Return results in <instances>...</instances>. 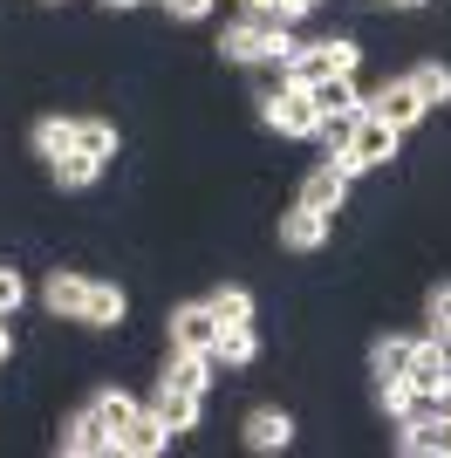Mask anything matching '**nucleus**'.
<instances>
[{"instance_id": "6e6552de", "label": "nucleus", "mask_w": 451, "mask_h": 458, "mask_svg": "<svg viewBox=\"0 0 451 458\" xmlns=\"http://www.w3.org/2000/svg\"><path fill=\"white\" fill-rule=\"evenodd\" d=\"M171 445V424L157 418V411H137L131 424H123V438H116V458H157Z\"/></svg>"}, {"instance_id": "412c9836", "label": "nucleus", "mask_w": 451, "mask_h": 458, "mask_svg": "<svg viewBox=\"0 0 451 458\" xmlns=\"http://www.w3.org/2000/svg\"><path fill=\"white\" fill-rule=\"evenodd\" d=\"M206 301H212V315H219V322H253V294H246L240 281H219Z\"/></svg>"}, {"instance_id": "9b49d317", "label": "nucleus", "mask_w": 451, "mask_h": 458, "mask_svg": "<svg viewBox=\"0 0 451 458\" xmlns=\"http://www.w3.org/2000/svg\"><path fill=\"white\" fill-rule=\"evenodd\" d=\"M240 438H246V452H287V445H294V418L267 403V411H253V418H246Z\"/></svg>"}, {"instance_id": "6ab92c4d", "label": "nucleus", "mask_w": 451, "mask_h": 458, "mask_svg": "<svg viewBox=\"0 0 451 458\" xmlns=\"http://www.w3.org/2000/svg\"><path fill=\"white\" fill-rule=\"evenodd\" d=\"M404 82H411V89L424 96V110H438V103H451V69H445V62H417V69H411V76H404Z\"/></svg>"}, {"instance_id": "20e7f679", "label": "nucleus", "mask_w": 451, "mask_h": 458, "mask_svg": "<svg viewBox=\"0 0 451 458\" xmlns=\"http://www.w3.org/2000/svg\"><path fill=\"white\" fill-rule=\"evenodd\" d=\"M219 315H212V301H185L171 308V349H199V356H212L219 363Z\"/></svg>"}, {"instance_id": "7c9ffc66", "label": "nucleus", "mask_w": 451, "mask_h": 458, "mask_svg": "<svg viewBox=\"0 0 451 458\" xmlns=\"http://www.w3.org/2000/svg\"><path fill=\"white\" fill-rule=\"evenodd\" d=\"M103 7H137V0H103Z\"/></svg>"}, {"instance_id": "c85d7f7f", "label": "nucleus", "mask_w": 451, "mask_h": 458, "mask_svg": "<svg viewBox=\"0 0 451 458\" xmlns=\"http://www.w3.org/2000/svg\"><path fill=\"white\" fill-rule=\"evenodd\" d=\"M274 7H281L287 21H301V14H308V7H315V0H274Z\"/></svg>"}, {"instance_id": "39448f33", "label": "nucleus", "mask_w": 451, "mask_h": 458, "mask_svg": "<svg viewBox=\"0 0 451 458\" xmlns=\"http://www.w3.org/2000/svg\"><path fill=\"white\" fill-rule=\"evenodd\" d=\"M362 110H370V116H383V123H390V131L404 137V131L417 123V116H424V96H417L411 82H383L376 96H362Z\"/></svg>"}, {"instance_id": "f257e3e1", "label": "nucleus", "mask_w": 451, "mask_h": 458, "mask_svg": "<svg viewBox=\"0 0 451 458\" xmlns=\"http://www.w3.org/2000/svg\"><path fill=\"white\" fill-rule=\"evenodd\" d=\"M287 28H294V21H287L281 7L267 0V7H246V14L226 28L219 48H226V62H246V69H260V62H287V55H294Z\"/></svg>"}, {"instance_id": "9d476101", "label": "nucleus", "mask_w": 451, "mask_h": 458, "mask_svg": "<svg viewBox=\"0 0 451 458\" xmlns=\"http://www.w3.org/2000/svg\"><path fill=\"white\" fill-rule=\"evenodd\" d=\"M411 390H424V397H451V363L445 349H438V335H424L411 356Z\"/></svg>"}, {"instance_id": "0eeeda50", "label": "nucleus", "mask_w": 451, "mask_h": 458, "mask_svg": "<svg viewBox=\"0 0 451 458\" xmlns=\"http://www.w3.org/2000/svg\"><path fill=\"white\" fill-rule=\"evenodd\" d=\"M342 151L356 157L362 172H370V165H390V157H396V131L383 123V116H370V110H362V116H356V137H349Z\"/></svg>"}, {"instance_id": "2f4dec72", "label": "nucleus", "mask_w": 451, "mask_h": 458, "mask_svg": "<svg viewBox=\"0 0 451 458\" xmlns=\"http://www.w3.org/2000/svg\"><path fill=\"white\" fill-rule=\"evenodd\" d=\"M390 7H417V0H390Z\"/></svg>"}, {"instance_id": "5701e85b", "label": "nucleus", "mask_w": 451, "mask_h": 458, "mask_svg": "<svg viewBox=\"0 0 451 458\" xmlns=\"http://www.w3.org/2000/svg\"><path fill=\"white\" fill-rule=\"evenodd\" d=\"M89 411H96L103 424H110L116 438H123V424H131L137 411H144V403H137V397H123V390H103V397H89Z\"/></svg>"}, {"instance_id": "ddd939ff", "label": "nucleus", "mask_w": 451, "mask_h": 458, "mask_svg": "<svg viewBox=\"0 0 451 458\" xmlns=\"http://www.w3.org/2000/svg\"><path fill=\"white\" fill-rule=\"evenodd\" d=\"M308 96H315V110H321V116H349V110H362L356 76H321V82H308Z\"/></svg>"}, {"instance_id": "423d86ee", "label": "nucleus", "mask_w": 451, "mask_h": 458, "mask_svg": "<svg viewBox=\"0 0 451 458\" xmlns=\"http://www.w3.org/2000/svg\"><path fill=\"white\" fill-rule=\"evenodd\" d=\"M62 452H75V458H116V431L82 403V411L69 418V431H62Z\"/></svg>"}, {"instance_id": "393cba45", "label": "nucleus", "mask_w": 451, "mask_h": 458, "mask_svg": "<svg viewBox=\"0 0 451 458\" xmlns=\"http://www.w3.org/2000/svg\"><path fill=\"white\" fill-rule=\"evenodd\" d=\"M356 116H362V110H349V116H321V137H328V151H342V144L356 137Z\"/></svg>"}, {"instance_id": "a878e982", "label": "nucleus", "mask_w": 451, "mask_h": 458, "mask_svg": "<svg viewBox=\"0 0 451 458\" xmlns=\"http://www.w3.org/2000/svg\"><path fill=\"white\" fill-rule=\"evenodd\" d=\"M21 301H28V281H21L14 267H0V315H14Z\"/></svg>"}, {"instance_id": "aec40b11", "label": "nucleus", "mask_w": 451, "mask_h": 458, "mask_svg": "<svg viewBox=\"0 0 451 458\" xmlns=\"http://www.w3.org/2000/svg\"><path fill=\"white\" fill-rule=\"evenodd\" d=\"M75 151H89V157H103V165H110V157H116V123L82 116V123H75Z\"/></svg>"}, {"instance_id": "7ed1b4c3", "label": "nucleus", "mask_w": 451, "mask_h": 458, "mask_svg": "<svg viewBox=\"0 0 451 458\" xmlns=\"http://www.w3.org/2000/svg\"><path fill=\"white\" fill-rule=\"evenodd\" d=\"M260 116L281 137H321V110H315V96L301 89V82H281L274 96H260Z\"/></svg>"}, {"instance_id": "b1692460", "label": "nucleus", "mask_w": 451, "mask_h": 458, "mask_svg": "<svg viewBox=\"0 0 451 458\" xmlns=\"http://www.w3.org/2000/svg\"><path fill=\"white\" fill-rule=\"evenodd\" d=\"M48 172H55L69 191H82V185H96V178H103V157H89V151H69L62 165H48Z\"/></svg>"}, {"instance_id": "2eb2a0df", "label": "nucleus", "mask_w": 451, "mask_h": 458, "mask_svg": "<svg viewBox=\"0 0 451 458\" xmlns=\"http://www.w3.org/2000/svg\"><path fill=\"white\" fill-rule=\"evenodd\" d=\"M165 383H171V390H199V397H206V383H212V356H199V349H171Z\"/></svg>"}, {"instance_id": "a211bd4d", "label": "nucleus", "mask_w": 451, "mask_h": 458, "mask_svg": "<svg viewBox=\"0 0 451 458\" xmlns=\"http://www.w3.org/2000/svg\"><path fill=\"white\" fill-rule=\"evenodd\" d=\"M35 151L48 157V165H62V157L75 151V116H41L35 123Z\"/></svg>"}, {"instance_id": "4be33fe9", "label": "nucleus", "mask_w": 451, "mask_h": 458, "mask_svg": "<svg viewBox=\"0 0 451 458\" xmlns=\"http://www.w3.org/2000/svg\"><path fill=\"white\" fill-rule=\"evenodd\" d=\"M253 349H260V335H253V322H226L219 328V363H253Z\"/></svg>"}, {"instance_id": "f3484780", "label": "nucleus", "mask_w": 451, "mask_h": 458, "mask_svg": "<svg viewBox=\"0 0 451 458\" xmlns=\"http://www.w3.org/2000/svg\"><path fill=\"white\" fill-rule=\"evenodd\" d=\"M123 322V287L89 281V301H82V328H116Z\"/></svg>"}, {"instance_id": "1a4fd4ad", "label": "nucleus", "mask_w": 451, "mask_h": 458, "mask_svg": "<svg viewBox=\"0 0 451 458\" xmlns=\"http://www.w3.org/2000/svg\"><path fill=\"white\" fill-rule=\"evenodd\" d=\"M321 240H328V212H315V206L294 199V212H281V247L287 253H315Z\"/></svg>"}, {"instance_id": "dca6fc26", "label": "nucleus", "mask_w": 451, "mask_h": 458, "mask_svg": "<svg viewBox=\"0 0 451 458\" xmlns=\"http://www.w3.org/2000/svg\"><path fill=\"white\" fill-rule=\"evenodd\" d=\"M82 301H89V281H82V274H69V267L48 274V308H55L62 322H82Z\"/></svg>"}, {"instance_id": "bb28decb", "label": "nucleus", "mask_w": 451, "mask_h": 458, "mask_svg": "<svg viewBox=\"0 0 451 458\" xmlns=\"http://www.w3.org/2000/svg\"><path fill=\"white\" fill-rule=\"evenodd\" d=\"M445 328H451V281L431 287V335H445Z\"/></svg>"}, {"instance_id": "c756f323", "label": "nucleus", "mask_w": 451, "mask_h": 458, "mask_svg": "<svg viewBox=\"0 0 451 458\" xmlns=\"http://www.w3.org/2000/svg\"><path fill=\"white\" fill-rule=\"evenodd\" d=\"M7 349H14V335H7V315H0V363H7Z\"/></svg>"}, {"instance_id": "4468645a", "label": "nucleus", "mask_w": 451, "mask_h": 458, "mask_svg": "<svg viewBox=\"0 0 451 458\" xmlns=\"http://www.w3.org/2000/svg\"><path fill=\"white\" fill-rule=\"evenodd\" d=\"M150 411L171 424V438H178V431H199V390H171V383H157V403H150Z\"/></svg>"}, {"instance_id": "cd10ccee", "label": "nucleus", "mask_w": 451, "mask_h": 458, "mask_svg": "<svg viewBox=\"0 0 451 458\" xmlns=\"http://www.w3.org/2000/svg\"><path fill=\"white\" fill-rule=\"evenodd\" d=\"M171 7V21H206L212 14V0H165Z\"/></svg>"}, {"instance_id": "f8f14e48", "label": "nucleus", "mask_w": 451, "mask_h": 458, "mask_svg": "<svg viewBox=\"0 0 451 458\" xmlns=\"http://www.w3.org/2000/svg\"><path fill=\"white\" fill-rule=\"evenodd\" d=\"M342 199H349V178H342L336 165H315V172H308V185H301V206H315V212H328V219H336Z\"/></svg>"}, {"instance_id": "f03ea898", "label": "nucleus", "mask_w": 451, "mask_h": 458, "mask_svg": "<svg viewBox=\"0 0 451 458\" xmlns=\"http://www.w3.org/2000/svg\"><path fill=\"white\" fill-rule=\"evenodd\" d=\"M356 55H362L356 41H336V35H328V41L294 48L281 69H287V82H301V89H308V82H321V76H356Z\"/></svg>"}]
</instances>
